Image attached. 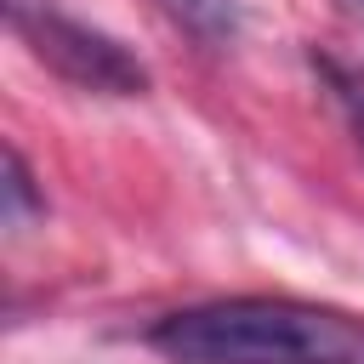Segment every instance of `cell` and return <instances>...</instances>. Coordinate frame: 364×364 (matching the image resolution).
Segmentation results:
<instances>
[{
    "instance_id": "cell-1",
    "label": "cell",
    "mask_w": 364,
    "mask_h": 364,
    "mask_svg": "<svg viewBox=\"0 0 364 364\" xmlns=\"http://www.w3.org/2000/svg\"><path fill=\"white\" fill-rule=\"evenodd\" d=\"M171 364H364V318L296 296L199 301L148 330Z\"/></svg>"
},
{
    "instance_id": "cell-2",
    "label": "cell",
    "mask_w": 364,
    "mask_h": 364,
    "mask_svg": "<svg viewBox=\"0 0 364 364\" xmlns=\"http://www.w3.org/2000/svg\"><path fill=\"white\" fill-rule=\"evenodd\" d=\"M6 23L11 34L68 85L80 91H102V97H136L148 91V68L102 28L68 17L57 0H6Z\"/></svg>"
},
{
    "instance_id": "cell-3",
    "label": "cell",
    "mask_w": 364,
    "mask_h": 364,
    "mask_svg": "<svg viewBox=\"0 0 364 364\" xmlns=\"http://www.w3.org/2000/svg\"><path fill=\"white\" fill-rule=\"evenodd\" d=\"M159 6L199 46H228L239 34V0H159Z\"/></svg>"
},
{
    "instance_id": "cell-4",
    "label": "cell",
    "mask_w": 364,
    "mask_h": 364,
    "mask_svg": "<svg viewBox=\"0 0 364 364\" xmlns=\"http://www.w3.org/2000/svg\"><path fill=\"white\" fill-rule=\"evenodd\" d=\"M313 68H318V80L330 85V97H336L347 131H353L358 148H364V68H353V63H341V57H330V51H324V57L313 51Z\"/></svg>"
},
{
    "instance_id": "cell-5",
    "label": "cell",
    "mask_w": 364,
    "mask_h": 364,
    "mask_svg": "<svg viewBox=\"0 0 364 364\" xmlns=\"http://www.w3.org/2000/svg\"><path fill=\"white\" fill-rule=\"evenodd\" d=\"M6 210H11V222H23L34 210V182H28V165L17 148H6Z\"/></svg>"
}]
</instances>
